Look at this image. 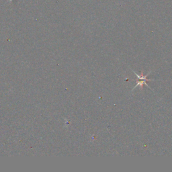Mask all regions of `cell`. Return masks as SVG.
<instances>
[{
	"label": "cell",
	"mask_w": 172,
	"mask_h": 172,
	"mask_svg": "<svg viewBox=\"0 0 172 172\" xmlns=\"http://www.w3.org/2000/svg\"><path fill=\"white\" fill-rule=\"evenodd\" d=\"M133 71L134 74H135V75H136V76L137 77V78L139 79V82H138L137 83V85H136V86H135V87H137V86H141L140 87H142V86L144 85V84H145L146 86H147V87H149V86H148V84L147 83V81H153V79H147V78L148 77V75H149V74H150V73H149V74L147 75H145V76H142V75H141V76H140L139 75H138L136 72H134L133 70H132ZM134 87V88H135Z\"/></svg>",
	"instance_id": "1"
}]
</instances>
